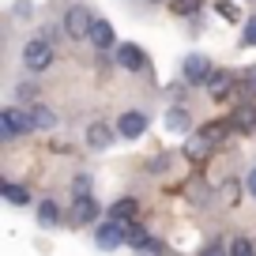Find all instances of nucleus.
<instances>
[{
	"label": "nucleus",
	"instance_id": "nucleus-1",
	"mask_svg": "<svg viewBox=\"0 0 256 256\" xmlns=\"http://www.w3.org/2000/svg\"><path fill=\"white\" fill-rule=\"evenodd\" d=\"M30 128H34V113L30 110H4L0 113V140L26 136Z\"/></svg>",
	"mask_w": 256,
	"mask_h": 256
},
{
	"label": "nucleus",
	"instance_id": "nucleus-2",
	"mask_svg": "<svg viewBox=\"0 0 256 256\" xmlns=\"http://www.w3.org/2000/svg\"><path fill=\"white\" fill-rule=\"evenodd\" d=\"M53 46L49 42H26V49H23V64L30 68V72H46L49 64H53Z\"/></svg>",
	"mask_w": 256,
	"mask_h": 256
},
{
	"label": "nucleus",
	"instance_id": "nucleus-3",
	"mask_svg": "<svg viewBox=\"0 0 256 256\" xmlns=\"http://www.w3.org/2000/svg\"><path fill=\"white\" fill-rule=\"evenodd\" d=\"M90 26H94V16H90L87 8H68V16H64V34L68 38H90Z\"/></svg>",
	"mask_w": 256,
	"mask_h": 256
},
{
	"label": "nucleus",
	"instance_id": "nucleus-4",
	"mask_svg": "<svg viewBox=\"0 0 256 256\" xmlns=\"http://www.w3.org/2000/svg\"><path fill=\"white\" fill-rule=\"evenodd\" d=\"M128 226H132V222H124V218H113V215H110V222H102V226L94 230L98 245L113 248V245H120V241H128Z\"/></svg>",
	"mask_w": 256,
	"mask_h": 256
},
{
	"label": "nucleus",
	"instance_id": "nucleus-5",
	"mask_svg": "<svg viewBox=\"0 0 256 256\" xmlns=\"http://www.w3.org/2000/svg\"><path fill=\"white\" fill-rule=\"evenodd\" d=\"M117 132L124 140H140L147 132V117L144 113H136V110H128V113H120V120H117Z\"/></svg>",
	"mask_w": 256,
	"mask_h": 256
},
{
	"label": "nucleus",
	"instance_id": "nucleus-6",
	"mask_svg": "<svg viewBox=\"0 0 256 256\" xmlns=\"http://www.w3.org/2000/svg\"><path fill=\"white\" fill-rule=\"evenodd\" d=\"M184 80H188V83H208L211 80V60L200 56V53L184 56Z\"/></svg>",
	"mask_w": 256,
	"mask_h": 256
},
{
	"label": "nucleus",
	"instance_id": "nucleus-7",
	"mask_svg": "<svg viewBox=\"0 0 256 256\" xmlns=\"http://www.w3.org/2000/svg\"><path fill=\"white\" fill-rule=\"evenodd\" d=\"M117 60H120V68H128V72H140V68L147 64V56H144V49H140L136 42H120Z\"/></svg>",
	"mask_w": 256,
	"mask_h": 256
},
{
	"label": "nucleus",
	"instance_id": "nucleus-8",
	"mask_svg": "<svg viewBox=\"0 0 256 256\" xmlns=\"http://www.w3.org/2000/svg\"><path fill=\"white\" fill-rule=\"evenodd\" d=\"M211 151H215V144H211L204 132H200V136H192L188 144H184V158H188V162H208Z\"/></svg>",
	"mask_w": 256,
	"mask_h": 256
},
{
	"label": "nucleus",
	"instance_id": "nucleus-9",
	"mask_svg": "<svg viewBox=\"0 0 256 256\" xmlns=\"http://www.w3.org/2000/svg\"><path fill=\"white\" fill-rule=\"evenodd\" d=\"M98 218V204L90 200V196H76V208H72V222L76 226H87Z\"/></svg>",
	"mask_w": 256,
	"mask_h": 256
},
{
	"label": "nucleus",
	"instance_id": "nucleus-10",
	"mask_svg": "<svg viewBox=\"0 0 256 256\" xmlns=\"http://www.w3.org/2000/svg\"><path fill=\"white\" fill-rule=\"evenodd\" d=\"M230 124L238 128V132H252V128H256V106H252V102H241L238 110H234Z\"/></svg>",
	"mask_w": 256,
	"mask_h": 256
},
{
	"label": "nucleus",
	"instance_id": "nucleus-11",
	"mask_svg": "<svg viewBox=\"0 0 256 256\" xmlns=\"http://www.w3.org/2000/svg\"><path fill=\"white\" fill-rule=\"evenodd\" d=\"M87 144L94 147V151L110 147V144H113V128H110V124H102V120H94V124L87 128Z\"/></svg>",
	"mask_w": 256,
	"mask_h": 256
},
{
	"label": "nucleus",
	"instance_id": "nucleus-12",
	"mask_svg": "<svg viewBox=\"0 0 256 256\" xmlns=\"http://www.w3.org/2000/svg\"><path fill=\"white\" fill-rule=\"evenodd\" d=\"M234 83H241V80H234L230 72H211V80H208V90H211V98H226L230 94V87Z\"/></svg>",
	"mask_w": 256,
	"mask_h": 256
},
{
	"label": "nucleus",
	"instance_id": "nucleus-13",
	"mask_svg": "<svg viewBox=\"0 0 256 256\" xmlns=\"http://www.w3.org/2000/svg\"><path fill=\"white\" fill-rule=\"evenodd\" d=\"M90 46L94 49H110L113 46V26L106 23V19H94V26H90Z\"/></svg>",
	"mask_w": 256,
	"mask_h": 256
},
{
	"label": "nucleus",
	"instance_id": "nucleus-14",
	"mask_svg": "<svg viewBox=\"0 0 256 256\" xmlns=\"http://www.w3.org/2000/svg\"><path fill=\"white\" fill-rule=\"evenodd\" d=\"M110 215H113V218H124V222H132V218H136V200H132V196L117 200V204L110 208Z\"/></svg>",
	"mask_w": 256,
	"mask_h": 256
},
{
	"label": "nucleus",
	"instance_id": "nucleus-15",
	"mask_svg": "<svg viewBox=\"0 0 256 256\" xmlns=\"http://www.w3.org/2000/svg\"><path fill=\"white\" fill-rule=\"evenodd\" d=\"M230 128H234V124H222V120H215V124H204L200 132H204V136L211 140V144H222V140L230 136Z\"/></svg>",
	"mask_w": 256,
	"mask_h": 256
},
{
	"label": "nucleus",
	"instance_id": "nucleus-16",
	"mask_svg": "<svg viewBox=\"0 0 256 256\" xmlns=\"http://www.w3.org/2000/svg\"><path fill=\"white\" fill-rule=\"evenodd\" d=\"M38 218H42V226H56V222H60V211H56V204H53V200H42Z\"/></svg>",
	"mask_w": 256,
	"mask_h": 256
},
{
	"label": "nucleus",
	"instance_id": "nucleus-17",
	"mask_svg": "<svg viewBox=\"0 0 256 256\" xmlns=\"http://www.w3.org/2000/svg\"><path fill=\"white\" fill-rule=\"evenodd\" d=\"M4 196H8V204H16V208H23V204H30V192L26 188H19V184H4Z\"/></svg>",
	"mask_w": 256,
	"mask_h": 256
},
{
	"label": "nucleus",
	"instance_id": "nucleus-18",
	"mask_svg": "<svg viewBox=\"0 0 256 256\" xmlns=\"http://www.w3.org/2000/svg\"><path fill=\"white\" fill-rule=\"evenodd\" d=\"M30 113H34V128H53V124H56V117L46 110V106H34Z\"/></svg>",
	"mask_w": 256,
	"mask_h": 256
},
{
	"label": "nucleus",
	"instance_id": "nucleus-19",
	"mask_svg": "<svg viewBox=\"0 0 256 256\" xmlns=\"http://www.w3.org/2000/svg\"><path fill=\"white\" fill-rule=\"evenodd\" d=\"M200 0H174V16H196Z\"/></svg>",
	"mask_w": 256,
	"mask_h": 256
},
{
	"label": "nucleus",
	"instance_id": "nucleus-20",
	"mask_svg": "<svg viewBox=\"0 0 256 256\" xmlns=\"http://www.w3.org/2000/svg\"><path fill=\"white\" fill-rule=\"evenodd\" d=\"M218 196H222V204H230V208H234V204H238V196H241L238 181H226V184H222V192H218Z\"/></svg>",
	"mask_w": 256,
	"mask_h": 256
},
{
	"label": "nucleus",
	"instance_id": "nucleus-21",
	"mask_svg": "<svg viewBox=\"0 0 256 256\" xmlns=\"http://www.w3.org/2000/svg\"><path fill=\"white\" fill-rule=\"evenodd\" d=\"M166 124L170 128H188V113H184V110H170L166 113Z\"/></svg>",
	"mask_w": 256,
	"mask_h": 256
},
{
	"label": "nucleus",
	"instance_id": "nucleus-22",
	"mask_svg": "<svg viewBox=\"0 0 256 256\" xmlns=\"http://www.w3.org/2000/svg\"><path fill=\"white\" fill-rule=\"evenodd\" d=\"M144 241H147V230H144V226H140V222H132V226H128V245H144Z\"/></svg>",
	"mask_w": 256,
	"mask_h": 256
},
{
	"label": "nucleus",
	"instance_id": "nucleus-23",
	"mask_svg": "<svg viewBox=\"0 0 256 256\" xmlns=\"http://www.w3.org/2000/svg\"><path fill=\"white\" fill-rule=\"evenodd\" d=\"M241 90H245L248 98H256V68H248V76H245V83H241Z\"/></svg>",
	"mask_w": 256,
	"mask_h": 256
},
{
	"label": "nucleus",
	"instance_id": "nucleus-24",
	"mask_svg": "<svg viewBox=\"0 0 256 256\" xmlns=\"http://www.w3.org/2000/svg\"><path fill=\"white\" fill-rule=\"evenodd\" d=\"M245 46H256V16L245 19Z\"/></svg>",
	"mask_w": 256,
	"mask_h": 256
},
{
	"label": "nucleus",
	"instance_id": "nucleus-25",
	"mask_svg": "<svg viewBox=\"0 0 256 256\" xmlns=\"http://www.w3.org/2000/svg\"><path fill=\"white\" fill-rule=\"evenodd\" d=\"M72 192H76V196H90V177H76Z\"/></svg>",
	"mask_w": 256,
	"mask_h": 256
},
{
	"label": "nucleus",
	"instance_id": "nucleus-26",
	"mask_svg": "<svg viewBox=\"0 0 256 256\" xmlns=\"http://www.w3.org/2000/svg\"><path fill=\"white\" fill-rule=\"evenodd\" d=\"M215 8H218V12H222V16H226V19H238V16H241V12H238V8H234V4H230V0H218Z\"/></svg>",
	"mask_w": 256,
	"mask_h": 256
},
{
	"label": "nucleus",
	"instance_id": "nucleus-27",
	"mask_svg": "<svg viewBox=\"0 0 256 256\" xmlns=\"http://www.w3.org/2000/svg\"><path fill=\"white\" fill-rule=\"evenodd\" d=\"M140 248H144V252H166V245H162L158 238H147V241H144Z\"/></svg>",
	"mask_w": 256,
	"mask_h": 256
},
{
	"label": "nucleus",
	"instance_id": "nucleus-28",
	"mask_svg": "<svg viewBox=\"0 0 256 256\" xmlns=\"http://www.w3.org/2000/svg\"><path fill=\"white\" fill-rule=\"evenodd\" d=\"M234 252H252V241H248V238H234Z\"/></svg>",
	"mask_w": 256,
	"mask_h": 256
},
{
	"label": "nucleus",
	"instance_id": "nucleus-29",
	"mask_svg": "<svg viewBox=\"0 0 256 256\" xmlns=\"http://www.w3.org/2000/svg\"><path fill=\"white\" fill-rule=\"evenodd\" d=\"M34 90H38L34 83H23V87H19V98H34Z\"/></svg>",
	"mask_w": 256,
	"mask_h": 256
},
{
	"label": "nucleus",
	"instance_id": "nucleus-30",
	"mask_svg": "<svg viewBox=\"0 0 256 256\" xmlns=\"http://www.w3.org/2000/svg\"><path fill=\"white\" fill-rule=\"evenodd\" d=\"M248 192H252V196H256V170H252V174H248Z\"/></svg>",
	"mask_w": 256,
	"mask_h": 256
}]
</instances>
